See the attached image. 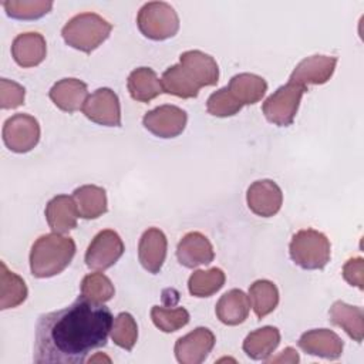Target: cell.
<instances>
[{
    "instance_id": "obj_1",
    "label": "cell",
    "mask_w": 364,
    "mask_h": 364,
    "mask_svg": "<svg viewBox=\"0 0 364 364\" xmlns=\"http://www.w3.org/2000/svg\"><path fill=\"white\" fill-rule=\"evenodd\" d=\"M112 313L102 303L78 296L70 306L41 314L36 324V364H82L92 350L107 344Z\"/></svg>"
},
{
    "instance_id": "obj_2",
    "label": "cell",
    "mask_w": 364,
    "mask_h": 364,
    "mask_svg": "<svg viewBox=\"0 0 364 364\" xmlns=\"http://www.w3.org/2000/svg\"><path fill=\"white\" fill-rule=\"evenodd\" d=\"M75 255V242L61 233L40 236L30 250V270L34 277L46 279L61 273Z\"/></svg>"
},
{
    "instance_id": "obj_3",
    "label": "cell",
    "mask_w": 364,
    "mask_h": 364,
    "mask_svg": "<svg viewBox=\"0 0 364 364\" xmlns=\"http://www.w3.org/2000/svg\"><path fill=\"white\" fill-rule=\"evenodd\" d=\"M112 24L97 13H80L70 18L61 30L64 41L82 53H91L111 34Z\"/></svg>"
},
{
    "instance_id": "obj_4",
    "label": "cell",
    "mask_w": 364,
    "mask_h": 364,
    "mask_svg": "<svg viewBox=\"0 0 364 364\" xmlns=\"http://www.w3.org/2000/svg\"><path fill=\"white\" fill-rule=\"evenodd\" d=\"M291 260L304 270L323 269L331 256V245L327 236L316 229L296 232L289 245Z\"/></svg>"
},
{
    "instance_id": "obj_5",
    "label": "cell",
    "mask_w": 364,
    "mask_h": 364,
    "mask_svg": "<svg viewBox=\"0 0 364 364\" xmlns=\"http://www.w3.org/2000/svg\"><path fill=\"white\" fill-rule=\"evenodd\" d=\"M136 24L146 38L162 41L178 33L179 17L171 4L165 1H149L139 9Z\"/></svg>"
},
{
    "instance_id": "obj_6",
    "label": "cell",
    "mask_w": 364,
    "mask_h": 364,
    "mask_svg": "<svg viewBox=\"0 0 364 364\" xmlns=\"http://www.w3.org/2000/svg\"><path fill=\"white\" fill-rule=\"evenodd\" d=\"M306 87L289 81L279 87L262 105L266 119L277 127H289L299 111V105Z\"/></svg>"
},
{
    "instance_id": "obj_7",
    "label": "cell",
    "mask_w": 364,
    "mask_h": 364,
    "mask_svg": "<svg viewBox=\"0 0 364 364\" xmlns=\"http://www.w3.org/2000/svg\"><path fill=\"white\" fill-rule=\"evenodd\" d=\"M3 141L16 154L31 151L40 141V124L28 114H16L3 125Z\"/></svg>"
},
{
    "instance_id": "obj_8",
    "label": "cell",
    "mask_w": 364,
    "mask_h": 364,
    "mask_svg": "<svg viewBox=\"0 0 364 364\" xmlns=\"http://www.w3.org/2000/svg\"><path fill=\"white\" fill-rule=\"evenodd\" d=\"M124 250V242L115 230H101L87 247L85 264L92 270H107L119 260Z\"/></svg>"
},
{
    "instance_id": "obj_9",
    "label": "cell",
    "mask_w": 364,
    "mask_h": 364,
    "mask_svg": "<svg viewBox=\"0 0 364 364\" xmlns=\"http://www.w3.org/2000/svg\"><path fill=\"white\" fill-rule=\"evenodd\" d=\"M84 115L104 127H119L121 125V104L118 95L107 87L95 90L84 102Z\"/></svg>"
},
{
    "instance_id": "obj_10",
    "label": "cell",
    "mask_w": 364,
    "mask_h": 364,
    "mask_svg": "<svg viewBox=\"0 0 364 364\" xmlns=\"http://www.w3.org/2000/svg\"><path fill=\"white\" fill-rule=\"evenodd\" d=\"M188 122L186 112L176 105H159L148 111L144 118V127L159 138H175L183 132Z\"/></svg>"
},
{
    "instance_id": "obj_11",
    "label": "cell",
    "mask_w": 364,
    "mask_h": 364,
    "mask_svg": "<svg viewBox=\"0 0 364 364\" xmlns=\"http://www.w3.org/2000/svg\"><path fill=\"white\" fill-rule=\"evenodd\" d=\"M215 341V334L208 327H196L176 340L173 353L181 364H200L213 350Z\"/></svg>"
},
{
    "instance_id": "obj_12",
    "label": "cell",
    "mask_w": 364,
    "mask_h": 364,
    "mask_svg": "<svg viewBox=\"0 0 364 364\" xmlns=\"http://www.w3.org/2000/svg\"><path fill=\"white\" fill-rule=\"evenodd\" d=\"M249 209L262 218L274 216L283 203V192L280 186L272 179L255 181L246 193Z\"/></svg>"
},
{
    "instance_id": "obj_13",
    "label": "cell",
    "mask_w": 364,
    "mask_h": 364,
    "mask_svg": "<svg viewBox=\"0 0 364 364\" xmlns=\"http://www.w3.org/2000/svg\"><path fill=\"white\" fill-rule=\"evenodd\" d=\"M337 57L333 55H311L303 58L293 70L290 80L303 87L326 84L334 74Z\"/></svg>"
},
{
    "instance_id": "obj_14",
    "label": "cell",
    "mask_w": 364,
    "mask_h": 364,
    "mask_svg": "<svg viewBox=\"0 0 364 364\" xmlns=\"http://www.w3.org/2000/svg\"><path fill=\"white\" fill-rule=\"evenodd\" d=\"M179 64L199 88L215 85L219 80L216 60L200 50H188L182 53L179 55Z\"/></svg>"
},
{
    "instance_id": "obj_15",
    "label": "cell",
    "mask_w": 364,
    "mask_h": 364,
    "mask_svg": "<svg viewBox=\"0 0 364 364\" xmlns=\"http://www.w3.org/2000/svg\"><path fill=\"white\" fill-rule=\"evenodd\" d=\"M297 344L304 353L327 360L340 358L344 348L343 340L328 328L309 330L300 336Z\"/></svg>"
},
{
    "instance_id": "obj_16",
    "label": "cell",
    "mask_w": 364,
    "mask_h": 364,
    "mask_svg": "<svg viewBox=\"0 0 364 364\" xmlns=\"http://www.w3.org/2000/svg\"><path fill=\"white\" fill-rule=\"evenodd\" d=\"M176 257L182 266L193 269L213 262L215 250L205 235L200 232H189L176 246Z\"/></svg>"
},
{
    "instance_id": "obj_17",
    "label": "cell",
    "mask_w": 364,
    "mask_h": 364,
    "mask_svg": "<svg viewBox=\"0 0 364 364\" xmlns=\"http://www.w3.org/2000/svg\"><path fill=\"white\" fill-rule=\"evenodd\" d=\"M166 249L168 240L165 233L158 228L146 229L138 245V257L142 267L152 274L159 273L166 257Z\"/></svg>"
},
{
    "instance_id": "obj_18",
    "label": "cell",
    "mask_w": 364,
    "mask_h": 364,
    "mask_svg": "<svg viewBox=\"0 0 364 364\" xmlns=\"http://www.w3.org/2000/svg\"><path fill=\"white\" fill-rule=\"evenodd\" d=\"M47 54L46 38L36 31L21 33L11 43V55L14 61L23 67H36L44 61Z\"/></svg>"
},
{
    "instance_id": "obj_19",
    "label": "cell",
    "mask_w": 364,
    "mask_h": 364,
    "mask_svg": "<svg viewBox=\"0 0 364 364\" xmlns=\"http://www.w3.org/2000/svg\"><path fill=\"white\" fill-rule=\"evenodd\" d=\"M50 100L65 112H75L82 109L85 100L88 98L87 84L78 78H63L57 81L50 92Z\"/></svg>"
},
{
    "instance_id": "obj_20",
    "label": "cell",
    "mask_w": 364,
    "mask_h": 364,
    "mask_svg": "<svg viewBox=\"0 0 364 364\" xmlns=\"http://www.w3.org/2000/svg\"><path fill=\"white\" fill-rule=\"evenodd\" d=\"M44 213L51 230L61 235L73 230L80 216L74 198L68 195H57L50 199Z\"/></svg>"
},
{
    "instance_id": "obj_21",
    "label": "cell",
    "mask_w": 364,
    "mask_h": 364,
    "mask_svg": "<svg viewBox=\"0 0 364 364\" xmlns=\"http://www.w3.org/2000/svg\"><path fill=\"white\" fill-rule=\"evenodd\" d=\"M250 310L249 297L245 291L239 289H232L226 291L216 303L215 313L216 317L226 326H237L242 324Z\"/></svg>"
},
{
    "instance_id": "obj_22",
    "label": "cell",
    "mask_w": 364,
    "mask_h": 364,
    "mask_svg": "<svg viewBox=\"0 0 364 364\" xmlns=\"http://www.w3.org/2000/svg\"><path fill=\"white\" fill-rule=\"evenodd\" d=\"M330 321L334 326L341 327L357 343L364 337V311L358 306L347 304L341 300L333 303L328 310Z\"/></svg>"
},
{
    "instance_id": "obj_23",
    "label": "cell",
    "mask_w": 364,
    "mask_h": 364,
    "mask_svg": "<svg viewBox=\"0 0 364 364\" xmlns=\"http://www.w3.org/2000/svg\"><path fill=\"white\" fill-rule=\"evenodd\" d=\"M127 87L132 100L138 102H149L161 92H164L161 80L149 67H139L131 71L128 75Z\"/></svg>"
},
{
    "instance_id": "obj_24",
    "label": "cell",
    "mask_w": 364,
    "mask_h": 364,
    "mask_svg": "<svg viewBox=\"0 0 364 364\" xmlns=\"http://www.w3.org/2000/svg\"><path fill=\"white\" fill-rule=\"evenodd\" d=\"M228 88L242 105H252L264 97L267 91V82L260 75L252 73H240L230 78Z\"/></svg>"
},
{
    "instance_id": "obj_25",
    "label": "cell",
    "mask_w": 364,
    "mask_h": 364,
    "mask_svg": "<svg viewBox=\"0 0 364 364\" xmlns=\"http://www.w3.org/2000/svg\"><path fill=\"white\" fill-rule=\"evenodd\" d=\"M280 343V331L277 327L264 326L247 334L243 341V351L252 360H267Z\"/></svg>"
},
{
    "instance_id": "obj_26",
    "label": "cell",
    "mask_w": 364,
    "mask_h": 364,
    "mask_svg": "<svg viewBox=\"0 0 364 364\" xmlns=\"http://www.w3.org/2000/svg\"><path fill=\"white\" fill-rule=\"evenodd\" d=\"M78 215L82 219H97L107 212V192L97 185H82L73 192Z\"/></svg>"
},
{
    "instance_id": "obj_27",
    "label": "cell",
    "mask_w": 364,
    "mask_h": 364,
    "mask_svg": "<svg viewBox=\"0 0 364 364\" xmlns=\"http://www.w3.org/2000/svg\"><path fill=\"white\" fill-rule=\"evenodd\" d=\"M0 266V309H14L27 299L28 290L24 280L14 272L9 270L4 262H1Z\"/></svg>"
},
{
    "instance_id": "obj_28",
    "label": "cell",
    "mask_w": 364,
    "mask_h": 364,
    "mask_svg": "<svg viewBox=\"0 0 364 364\" xmlns=\"http://www.w3.org/2000/svg\"><path fill=\"white\" fill-rule=\"evenodd\" d=\"M249 301L257 318L270 314L279 304V290L270 280H256L249 287Z\"/></svg>"
},
{
    "instance_id": "obj_29",
    "label": "cell",
    "mask_w": 364,
    "mask_h": 364,
    "mask_svg": "<svg viewBox=\"0 0 364 364\" xmlns=\"http://www.w3.org/2000/svg\"><path fill=\"white\" fill-rule=\"evenodd\" d=\"M161 84L164 92L179 98H196L199 94V87L188 77L181 64L166 68L161 77Z\"/></svg>"
},
{
    "instance_id": "obj_30",
    "label": "cell",
    "mask_w": 364,
    "mask_h": 364,
    "mask_svg": "<svg viewBox=\"0 0 364 364\" xmlns=\"http://www.w3.org/2000/svg\"><path fill=\"white\" fill-rule=\"evenodd\" d=\"M225 280L226 276L219 267L195 270L188 280V289L189 293L195 297H210L223 287Z\"/></svg>"
},
{
    "instance_id": "obj_31",
    "label": "cell",
    "mask_w": 364,
    "mask_h": 364,
    "mask_svg": "<svg viewBox=\"0 0 364 364\" xmlns=\"http://www.w3.org/2000/svg\"><path fill=\"white\" fill-rule=\"evenodd\" d=\"M80 291H81V296L85 297L87 300L94 303H101V304L111 300L115 294V289L109 277H107L100 272L84 276L80 286Z\"/></svg>"
},
{
    "instance_id": "obj_32",
    "label": "cell",
    "mask_w": 364,
    "mask_h": 364,
    "mask_svg": "<svg viewBox=\"0 0 364 364\" xmlns=\"http://www.w3.org/2000/svg\"><path fill=\"white\" fill-rule=\"evenodd\" d=\"M3 7L9 17L17 20H36L53 9L50 0H6Z\"/></svg>"
},
{
    "instance_id": "obj_33",
    "label": "cell",
    "mask_w": 364,
    "mask_h": 364,
    "mask_svg": "<svg viewBox=\"0 0 364 364\" xmlns=\"http://www.w3.org/2000/svg\"><path fill=\"white\" fill-rule=\"evenodd\" d=\"M109 336L118 347L131 351L138 340V326L135 318L127 311L119 313L112 321Z\"/></svg>"
},
{
    "instance_id": "obj_34",
    "label": "cell",
    "mask_w": 364,
    "mask_h": 364,
    "mask_svg": "<svg viewBox=\"0 0 364 364\" xmlns=\"http://www.w3.org/2000/svg\"><path fill=\"white\" fill-rule=\"evenodd\" d=\"M151 318L155 327L164 333H173L189 323V313L183 307L166 309L162 306H154L151 309Z\"/></svg>"
},
{
    "instance_id": "obj_35",
    "label": "cell",
    "mask_w": 364,
    "mask_h": 364,
    "mask_svg": "<svg viewBox=\"0 0 364 364\" xmlns=\"http://www.w3.org/2000/svg\"><path fill=\"white\" fill-rule=\"evenodd\" d=\"M243 105L232 95L228 87L219 88L218 91L212 92L206 101V109L210 115L226 118L236 115Z\"/></svg>"
},
{
    "instance_id": "obj_36",
    "label": "cell",
    "mask_w": 364,
    "mask_h": 364,
    "mask_svg": "<svg viewBox=\"0 0 364 364\" xmlns=\"http://www.w3.org/2000/svg\"><path fill=\"white\" fill-rule=\"evenodd\" d=\"M26 90L16 81L1 78L0 80V107L3 109H13L24 104Z\"/></svg>"
},
{
    "instance_id": "obj_37",
    "label": "cell",
    "mask_w": 364,
    "mask_h": 364,
    "mask_svg": "<svg viewBox=\"0 0 364 364\" xmlns=\"http://www.w3.org/2000/svg\"><path fill=\"white\" fill-rule=\"evenodd\" d=\"M364 262L361 257H353L343 266V277L351 286L364 289Z\"/></svg>"
},
{
    "instance_id": "obj_38",
    "label": "cell",
    "mask_w": 364,
    "mask_h": 364,
    "mask_svg": "<svg viewBox=\"0 0 364 364\" xmlns=\"http://www.w3.org/2000/svg\"><path fill=\"white\" fill-rule=\"evenodd\" d=\"M299 360L300 358H299L297 351L294 348H291V347H287L279 355L267 358L266 361L267 363H299Z\"/></svg>"
}]
</instances>
